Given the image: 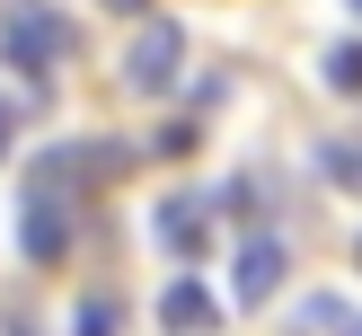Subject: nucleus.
<instances>
[{
	"label": "nucleus",
	"instance_id": "nucleus-1",
	"mask_svg": "<svg viewBox=\"0 0 362 336\" xmlns=\"http://www.w3.org/2000/svg\"><path fill=\"white\" fill-rule=\"evenodd\" d=\"M0 53H9V71H27V80H53V71L71 62V18L53 9V0H9V9H0Z\"/></svg>",
	"mask_w": 362,
	"mask_h": 336
},
{
	"label": "nucleus",
	"instance_id": "nucleus-2",
	"mask_svg": "<svg viewBox=\"0 0 362 336\" xmlns=\"http://www.w3.org/2000/svg\"><path fill=\"white\" fill-rule=\"evenodd\" d=\"M177 71H186V27L177 18H141V35L124 45V88L133 98H168Z\"/></svg>",
	"mask_w": 362,
	"mask_h": 336
},
{
	"label": "nucleus",
	"instance_id": "nucleus-3",
	"mask_svg": "<svg viewBox=\"0 0 362 336\" xmlns=\"http://www.w3.org/2000/svg\"><path fill=\"white\" fill-rule=\"evenodd\" d=\"M62 248H71V195L27 186V204H18V257L27 265H62Z\"/></svg>",
	"mask_w": 362,
	"mask_h": 336
},
{
	"label": "nucleus",
	"instance_id": "nucleus-4",
	"mask_svg": "<svg viewBox=\"0 0 362 336\" xmlns=\"http://www.w3.org/2000/svg\"><path fill=\"white\" fill-rule=\"evenodd\" d=\"M283 274H292V248L265 230V239H247L239 265H230V301H239V310H265V301L283 292Z\"/></svg>",
	"mask_w": 362,
	"mask_h": 336
},
{
	"label": "nucleus",
	"instance_id": "nucleus-5",
	"mask_svg": "<svg viewBox=\"0 0 362 336\" xmlns=\"http://www.w3.org/2000/svg\"><path fill=\"white\" fill-rule=\"evenodd\" d=\"M159 328L168 336H204V328H221V301H212L194 274H177L168 292H159Z\"/></svg>",
	"mask_w": 362,
	"mask_h": 336
},
{
	"label": "nucleus",
	"instance_id": "nucleus-6",
	"mask_svg": "<svg viewBox=\"0 0 362 336\" xmlns=\"http://www.w3.org/2000/svg\"><path fill=\"white\" fill-rule=\"evenodd\" d=\"M204 230H212V204H204V195L159 204V248H168V257H194V248H204Z\"/></svg>",
	"mask_w": 362,
	"mask_h": 336
},
{
	"label": "nucleus",
	"instance_id": "nucleus-7",
	"mask_svg": "<svg viewBox=\"0 0 362 336\" xmlns=\"http://www.w3.org/2000/svg\"><path fill=\"white\" fill-rule=\"evenodd\" d=\"M327 88H336V98H362V35L327 45Z\"/></svg>",
	"mask_w": 362,
	"mask_h": 336
},
{
	"label": "nucleus",
	"instance_id": "nucleus-8",
	"mask_svg": "<svg viewBox=\"0 0 362 336\" xmlns=\"http://www.w3.org/2000/svg\"><path fill=\"white\" fill-rule=\"evenodd\" d=\"M71 336H124V301H80V310H71Z\"/></svg>",
	"mask_w": 362,
	"mask_h": 336
},
{
	"label": "nucleus",
	"instance_id": "nucleus-9",
	"mask_svg": "<svg viewBox=\"0 0 362 336\" xmlns=\"http://www.w3.org/2000/svg\"><path fill=\"white\" fill-rule=\"evenodd\" d=\"M318 168H327L336 186H362V133H345V141H327V151H318Z\"/></svg>",
	"mask_w": 362,
	"mask_h": 336
},
{
	"label": "nucleus",
	"instance_id": "nucleus-10",
	"mask_svg": "<svg viewBox=\"0 0 362 336\" xmlns=\"http://www.w3.org/2000/svg\"><path fill=\"white\" fill-rule=\"evenodd\" d=\"M151 151H159V159H186V151H194V124H168V133H159Z\"/></svg>",
	"mask_w": 362,
	"mask_h": 336
},
{
	"label": "nucleus",
	"instance_id": "nucleus-11",
	"mask_svg": "<svg viewBox=\"0 0 362 336\" xmlns=\"http://www.w3.org/2000/svg\"><path fill=\"white\" fill-rule=\"evenodd\" d=\"M0 159H9V98H0Z\"/></svg>",
	"mask_w": 362,
	"mask_h": 336
},
{
	"label": "nucleus",
	"instance_id": "nucleus-12",
	"mask_svg": "<svg viewBox=\"0 0 362 336\" xmlns=\"http://www.w3.org/2000/svg\"><path fill=\"white\" fill-rule=\"evenodd\" d=\"M106 9H115V18H124V9H151V0H106Z\"/></svg>",
	"mask_w": 362,
	"mask_h": 336
},
{
	"label": "nucleus",
	"instance_id": "nucleus-13",
	"mask_svg": "<svg viewBox=\"0 0 362 336\" xmlns=\"http://www.w3.org/2000/svg\"><path fill=\"white\" fill-rule=\"evenodd\" d=\"M354 18H362V0H354Z\"/></svg>",
	"mask_w": 362,
	"mask_h": 336
},
{
	"label": "nucleus",
	"instance_id": "nucleus-14",
	"mask_svg": "<svg viewBox=\"0 0 362 336\" xmlns=\"http://www.w3.org/2000/svg\"><path fill=\"white\" fill-rule=\"evenodd\" d=\"M354 336H362V318H354Z\"/></svg>",
	"mask_w": 362,
	"mask_h": 336
},
{
	"label": "nucleus",
	"instance_id": "nucleus-15",
	"mask_svg": "<svg viewBox=\"0 0 362 336\" xmlns=\"http://www.w3.org/2000/svg\"><path fill=\"white\" fill-rule=\"evenodd\" d=\"M354 257H362V248H354Z\"/></svg>",
	"mask_w": 362,
	"mask_h": 336
}]
</instances>
